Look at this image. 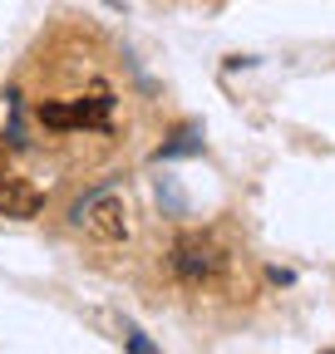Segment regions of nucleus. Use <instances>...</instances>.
I'll list each match as a JSON object with an SVG mask.
<instances>
[{"instance_id":"f257e3e1","label":"nucleus","mask_w":335,"mask_h":354,"mask_svg":"<svg viewBox=\"0 0 335 354\" xmlns=\"http://www.w3.org/2000/svg\"><path fill=\"white\" fill-rule=\"evenodd\" d=\"M114 84L94 79L84 94H69V99H39L35 104V123L50 128V133H104L114 138Z\"/></svg>"},{"instance_id":"423d86ee","label":"nucleus","mask_w":335,"mask_h":354,"mask_svg":"<svg viewBox=\"0 0 335 354\" xmlns=\"http://www.w3.org/2000/svg\"><path fill=\"white\" fill-rule=\"evenodd\" d=\"M129 349H134V354H153V339H148V335H138V330H134V335H129Z\"/></svg>"},{"instance_id":"20e7f679","label":"nucleus","mask_w":335,"mask_h":354,"mask_svg":"<svg viewBox=\"0 0 335 354\" xmlns=\"http://www.w3.org/2000/svg\"><path fill=\"white\" fill-rule=\"evenodd\" d=\"M45 212V187H35L30 177L15 167V158L0 148V216H39Z\"/></svg>"},{"instance_id":"39448f33","label":"nucleus","mask_w":335,"mask_h":354,"mask_svg":"<svg viewBox=\"0 0 335 354\" xmlns=\"http://www.w3.org/2000/svg\"><path fill=\"white\" fill-rule=\"evenodd\" d=\"M197 148H202V138H197L192 128H183L173 143H163V148H158V158H178V153H197Z\"/></svg>"},{"instance_id":"7ed1b4c3","label":"nucleus","mask_w":335,"mask_h":354,"mask_svg":"<svg viewBox=\"0 0 335 354\" xmlns=\"http://www.w3.org/2000/svg\"><path fill=\"white\" fill-rule=\"evenodd\" d=\"M227 246L212 236V232H183L168 251V271H173L183 286H207L227 271Z\"/></svg>"},{"instance_id":"f03ea898","label":"nucleus","mask_w":335,"mask_h":354,"mask_svg":"<svg viewBox=\"0 0 335 354\" xmlns=\"http://www.w3.org/2000/svg\"><path fill=\"white\" fill-rule=\"evenodd\" d=\"M69 221H74V232L94 236L104 246H114V241L129 236V207H123L118 187H89L84 197H74Z\"/></svg>"},{"instance_id":"0eeeda50","label":"nucleus","mask_w":335,"mask_h":354,"mask_svg":"<svg viewBox=\"0 0 335 354\" xmlns=\"http://www.w3.org/2000/svg\"><path fill=\"white\" fill-rule=\"evenodd\" d=\"M10 109H15V118H20V94H10ZM10 143H20V123H10Z\"/></svg>"}]
</instances>
